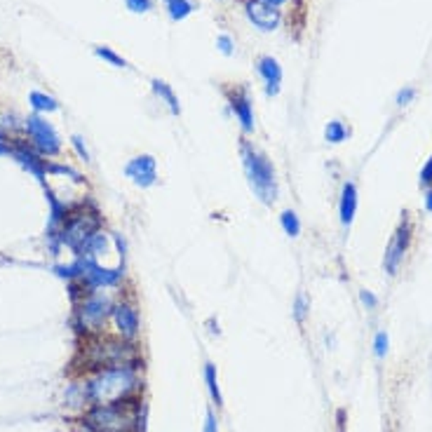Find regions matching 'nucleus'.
<instances>
[{
	"instance_id": "nucleus-1",
	"label": "nucleus",
	"mask_w": 432,
	"mask_h": 432,
	"mask_svg": "<svg viewBox=\"0 0 432 432\" xmlns=\"http://www.w3.org/2000/svg\"><path fill=\"white\" fill-rule=\"evenodd\" d=\"M87 390V402L92 406L106 404H122L136 397L141 390V376H139V362L122 367H108L99 372L85 383Z\"/></svg>"
},
{
	"instance_id": "nucleus-2",
	"label": "nucleus",
	"mask_w": 432,
	"mask_h": 432,
	"mask_svg": "<svg viewBox=\"0 0 432 432\" xmlns=\"http://www.w3.org/2000/svg\"><path fill=\"white\" fill-rule=\"evenodd\" d=\"M242 167L247 174V181H249V188L254 190L264 205H273L277 200V174L273 162L268 160L266 153H261L259 148H254L252 144H242Z\"/></svg>"
},
{
	"instance_id": "nucleus-3",
	"label": "nucleus",
	"mask_w": 432,
	"mask_h": 432,
	"mask_svg": "<svg viewBox=\"0 0 432 432\" xmlns=\"http://www.w3.org/2000/svg\"><path fill=\"white\" fill-rule=\"evenodd\" d=\"M87 426L94 432H141V418L134 399L122 404L92 406Z\"/></svg>"
},
{
	"instance_id": "nucleus-4",
	"label": "nucleus",
	"mask_w": 432,
	"mask_h": 432,
	"mask_svg": "<svg viewBox=\"0 0 432 432\" xmlns=\"http://www.w3.org/2000/svg\"><path fill=\"white\" fill-rule=\"evenodd\" d=\"M87 362L92 369H108V367H122L134 364L136 350L134 345L125 338H104V341L92 343L87 348Z\"/></svg>"
},
{
	"instance_id": "nucleus-5",
	"label": "nucleus",
	"mask_w": 432,
	"mask_h": 432,
	"mask_svg": "<svg viewBox=\"0 0 432 432\" xmlns=\"http://www.w3.org/2000/svg\"><path fill=\"white\" fill-rule=\"evenodd\" d=\"M113 301L111 296L99 294V291H92V294L82 296L78 303V310H75V324L85 334H99L104 329L106 320L113 315Z\"/></svg>"
},
{
	"instance_id": "nucleus-6",
	"label": "nucleus",
	"mask_w": 432,
	"mask_h": 432,
	"mask_svg": "<svg viewBox=\"0 0 432 432\" xmlns=\"http://www.w3.org/2000/svg\"><path fill=\"white\" fill-rule=\"evenodd\" d=\"M99 226H102V221H99L97 212H87V210L68 212L66 221L61 223L59 242L71 247L73 252H80L82 244L99 230Z\"/></svg>"
},
{
	"instance_id": "nucleus-7",
	"label": "nucleus",
	"mask_w": 432,
	"mask_h": 432,
	"mask_svg": "<svg viewBox=\"0 0 432 432\" xmlns=\"http://www.w3.org/2000/svg\"><path fill=\"white\" fill-rule=\"evenodd\" d=\"M26 132L31 139H33V146L38 148V153H43V156H57L61 151L59 134L54 132V127L48 120H43L40 115H28Z\"/></svg>"
},
{
	"instance_id": "nucleus-8",
	"label": "nucleus",
	"mask_w": 432,
	"mask_h": 432,
	"mask_svg": "<svg viewBox=\"0 0 432 432\" xmlns=\"http://www.w3.org/2000/svg\"><path fill=\"white\" fill-rule=\"evenodd\" d=\"M244 14H247V19L254 24V28L264 31V33H270V31L280 28V21H282L280 10L264 3V0H244Z\"/></svg>"
},
{
	"instance_id": "nucleus-9",
	"label": "nucleus",
	"mask_w": 432,
	"mask_h": 432,
	"mask_svg": "<svg viewBox=\"0 0 432 432\" xmlns=\"http://www.w3.org/2000/svg\"><path fill=\"white\" fill-rule=\"evenodd\" d=\"M111 320L115 324V329H118L120 338H125V341H134V338L139 336L141 320H139V310L134 308V303H129V301H120V303H115Z\"/></svg>"
},
{
	"instance_id": "nucleus-10",
	"label": "nucleus",
	"mask_w": 432,
	"mask_h": 432,
	"mask_svg": "<svg viewBox=\"0 0 432 432\" xmlns=\"http://www.w3.org/2000/svg\"><path fill=\"white\" fill-rule=\"evenodd\" d=\"M125 174L134 181V186H139V188H151V186H156V183H158V165H156V158L148 156V153L132 158V160L127 162Z\"/></svg>"
},
{
	"instance_id": "nucleus-11",
	"label": "nucleus",
	"mask_w": 432,
	"mask_h": 432,
	"mask_svg": "<svg viewBox=\"0 0 432 432\" xmlns=\"http://www.w3.org/2000/svg\"><path fill=\"white\" fill-rule=\"evenodd\" d=\"M409 244H411V226H409V223L404 221L402 226H399L397 233H395V237H392L388 252H385L383 266H385V273H388V275H395L397 270H399V264H402Z\"/></svg>"
},
{
	"instance_id": "nucleus-12",
	"label": "nucleus",
	"mask_w": 432,
	"mask_h": 432,
	"mask_svg": "<svg viewBox=\"0 0 432 432\" xmlns=\"http://www.w3.org/2000/svg\"><path fill=\"white\" fill-rule=\"evenodd\" d=\"M256 71H259V75L266 82V94L268 97H275L277 92H280V85H282V66H280V61H277L275 57H261L256 61Z\"/></svg>"
},
{
	"instance_id": "nucleus-13",
	"label": "nucleus",
	"mask_w": 432,
	"mask_h": 432,
	"mask_svg": "<svg viewBox=\"0 0 432 432\" xmlns=\"http://www.w3.org/2000/svg\"><path fill=\"white\" fill-rule=\"evenodd\" d=\"M230 108H233V113H235L237 122H240L242 132L252 134L256 122H254V108H252V102H249V94H247L244 90L235 92V94L230 97Z\"/></svg>"
},
{
	"instance_id": "nucleus-14",
	"label": "nucleus",
	"mask_w": 432,
	"mask_h": 432,
	"mask_svg": "<svg viewBox=\"0 0 432 432\" xmlns=\"http://www.w3.org/2000/svg\"><path fill=\"white\" fill-rule=\"evenodd\" d=\"M355 212H357V188L352 181H345L341 188V202H338V216L345 228L355 221Z\"/></svg>"
},
{
	"instance_id": "nucleus-15",
	"label": "nucleus",
	"mask_w": 432,
	"mask_h": 432,
	"mask_svg": "<svg viewBox=\"0 0 432 432\" xmlns=\"http://www.w3.org/2000/svg\"><path fill=\"white\" fill-rule=\"evenodd\" d=\"M10 153L21 162V165H24V167L28 169L31 174L36 176L38 181H45V162H43L40 158H38L36 153H31V151H28V146L19 144L17 148H12Z\"/></svg>"
},
{
	"instance_id": "nucleus-16",
	"label": "nucleus",
	"mask_w": 432,
	"mask_h": 432,
	"mask_svg": "<svg viewBox=\"0 0 432 432\" xmlns=\"http://www.w3.org/2000/svg\"><path fill=\"white\" fill-rule=\"evenodd\" d=\"M151 85H153V92L158 94V99H162V102L167 104L169 113H172V115H179V113H181V106H179V99H176V94H174V90L169 87L165 80H158V78H153Z\"/></svg>"
},
{
	"instance_id": "nucleus-17",
	"label": "nucleus",
	"mask_w": 432,
	"mask_h": 432,
	"mask_svg": "<svg viewBox=\"0 0 432 432\" xmlns=\"http://www.w3.org/2000/svg\"><path fill=\"white\" fill-rule=\"evenodd\" d=\"M205 383H207V390H210L212 399L216 402V406L223 404V397H221V388H219V376H216V367L212 362L205 364Z\"/></svg>"
},
{
	"instance_id": "nucleus-18",
	"label": "nucleus",
	"mask_w": 432,
	"mask_h": 432,
	"mask_svg": "<svg viewBox=\"0 0 432 432\" xmlns=\"http://www.w3.org/2000/svg\"><path fill=\"white\" fill-rule=\"evenodd\" d=\"M348 136H350V129L345 127L341 120H331L329 125L324 127V139H327L329 144H341Z\"/></svg>"
},
{
	"instance_id": "nucleus-19",
	"label": "nucleus",
	"mask_w": 432,
	"mask_h": 432,
	"mask_svg": "<svg viewBox=\"0 0 432 432\" xmlns=\"http://www.w3.org/2000/svg\"><path fill=\"white\" fill-rule=\"evenodd\" d=\"M28 102H31V106H33L38 113H52V111H57V108H59L57 99L43 94V92H31Z\"/></svg>"
},
{
	"instance_id": "nucleus-20",
	"label": "nucleus",
	"mask_w": 432,
	"mask_h": 432,
	"mask_svg": "<svg viewBox=\"0 0 432 432\" xmlns=\"http://www.w3.org/2000/svg\"><path fill=\"white\" fill-rule=\"evenodd\" d=\"M280 226L289 237H298L301 235V221H298V214L294 210H284L280 214Z\"/></svg>"
},
{
	"instance_id": "nucleus-21",
	"label": "nucleus",
	"mask_w": 432,
	"mask_h": 432,
	"mask_svg": "<svg viewBox=\"0 0 432 432\" xmlns=\"http://www.w3.org/2000/svg\"><path fill=\"white\" fill-rule=\"evenodd\" d=\"M167 10H169V17L174 21H181V19L190 17L195 5H193L190 0H172V3H167Z\"/></svg>"
},
{
	"instance_id": "nucleus-22",
	"label": "nucleus",
	"mask_w": 432,
	"mask_h": 432,
	"mask_svg": "<svg viewBox=\"0 0 432 432\" xmlns=\"http://www.w3.org/2000/svg\"><path fill=\"white\" fill-rule=\"evenodd\" d=\"M308 313H310V301H308L303 291H298L294 298V306H291V315H294V320L298 324H303L308 320Z\"/></svg>"
},
{
	"instance_id": "nucleus-23",
	"label": "nucleus",
	"mask_w": 432,
	"mask_h": 432,
	"mask_svg": "<svg viewBox=\"0 0 432 432\" xmlns=\"http://www.w3.org/2000/svg\"><path fill=\"white\" fill-rule=\"evenodd\" d=\"M97 57H102L104 61H108V64H113V66H118V68H125L127 66V61L120 57V54H115L111 48H97L94 50Z\"/></svg>"
},
{
	"instance_id": "nucleus-24",
	"label": "nucleus",
	"mask_w": 432,
	"mask_h": 432,
	"mask_svg": "<svg viewBox=\"0 0 432 432\" xmlns=\"http://www.w3.org/2000/svg\"><path fill=\"white\" fill-rule=\"evenodd\" d=\"M388 345H390L388 334H385V331H378L376 338H374V352H376V357H385V355H388Z\"/></svg>"
},
{
	"instance_id": "nucleus-25",
	"label": "nucleus",
	"mask_w": 432,
	"mask_h": 432,
	"mask_svg": "<svg viewBox=\"0 0 432 432\" xmlns=\"http://www.w3.org/2000/svg\"><path fill=\"white\" fill-rule=\"evenodd\" d=\"M125 3L134 14H144L153 7V0H125Z\"/></svg>"
},
{
	"instance_id": "nucleus-26",
	"label": "nucleus",
	"mask_w": 432,
	"mask_h": 432,
	"mask_svg": "<svg viewBox=\"0 0 432 432\" xmlns=\"http://www.w3.org/2000/svg\"><path fill=\"white\" fill-rule=\"evenodd\" d=\"M71 144H73L75 153H78V156H80V160L90 162V153H87V148H85V141H82V136L73 134V136H71Z\"/></svg>"
},
{
	"instance_id": "nucleus-27",
	"label": "nucleus",
	"mask_w": 432,
	"mask_h": 432,
	"mask_svg": "<svg viewBox=\"0 0 432 432\" xmlns=\"http://www.w3.org/2000/svg\"><path fill=\"white\" fill-rule=\"evenodd\" d=\"M421 186H432V158L421 169Z\"/></svg>"
},
{
	"instance_id": "nucleus-28",
	"label": "nucleus",
	"mask_w": 432,
	"mask_h": 432,
	"mask_svg": "<svg viewBox=\"0 0 432 432\" xmlns=\"http://www.w3.org/2000/svg\"><path fill=\"white\" fill-rule=\"evenodd\" d=\"M360 301L369 308V310H374V308L378 306V298L372 294V291H367V289H362V291H360Z\"/></svg>"
},
{
	"instance_id": "nucleus-29",
	"label": "nucleus",
	"mask_w": 432,
	"mask_h": 432,
	"mask_svg": "<svg viewBox=\"0 0 432 432\" xmlns=\"http://www.w3.org/2000/svg\"><path fill=\"white\" fill-rule=\"evenodd\" d=\"M216 45H219V50L226 54V57H230L233 54V40H230L228 36H219V40H216Z\"/></svg>"
},
{
	"instance_id": "nucleus-30",
	"label": "nucleus",
	"mask_w": 432,
	"mask_h": 432,
	"mask_svg": "<svg viewBox=\"0 0 432 432\" xmlns=\"http://www.w3.org/2000/svg\"><path fill=\"white\" fill-rule=\"evenodd\" d=\"M414 97H416V90L406 87V90H402V92H399V94H397V104H399V106H406Z\"/></svg>"
},
{
	"instance_id": "nucleus-31",
	"label": "nucleus",
	"mask_w": 432,
	"mask_h": 432,
	"mask_svg": "<svg viewBox=\"0 0 432 432\" xmlns=\"http://www.w3.org/2000/svg\"><path fill=\"white\" fill-rule=\"evenodd\" d=\"M205 432H219V423H216V416L210 411L207 414V423H205Z\"/></svg>"
},
{
	"instance_id": "nucleus-32",
	"label": "nucleus",
	"mask_w": 432,
	"mask_h": 432,
	"mask_svg": "<svg viewBox=\"0 0 432 432\" xmlns=\"http://www.w3.org/2000/svg\"><path fill=\"white\" fill-rule=\"evenodd\" d=\"M12 151V146H10V141H7V139L0 134V156H3V153H10Z\"/></svg>"
},
{
	"instance_id": "nucleus-33",
	"label": "nucleus",
	"mask_w": 432,
	"mask_h": 432,
	"mask_svg": "<svg viewBox=\"0 0 432 432\" xmlns=\"http://www.w3.org/2000/svg\"><path fill=\"white\" fill-rule=\"evenodd\" d=\"M426 210H428V212H432V186H430L428 195H426Z\"/></svg>"
},
{
	"instance_id": "nucleus-34",
	"label": "nucleus",
	"mask_w": 432,
	"mask_h": 432,
	"mask_svg": "<svg viewBox=\"0 0 432 432\" xmlns=\"http://www.w3.org/2000/svg\"><path fill=\"white\" fill-rule=\"evenodd\" d=\"M264 3L273 5V7H280V5H284V3H287V0H264Z\"/></svg>"
},
{
	"instance_id": "nucleus-35",
	"label": "nucleus",
	"mask_w": 432,
	"mask_h": 432,
	"mask_svg": "<svg viewBox=\"0 0 432 432\" xmlns=\"http://www.w3.org/2000/svg\"><path fill=\"white\" fill-rule=\"evenodd\" d=\"M165 3H172V0H165Z\"/></svg>"
}]
</instances>
